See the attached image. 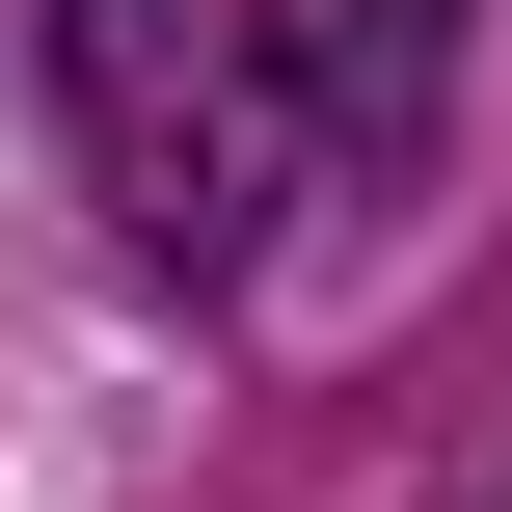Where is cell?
<instances>
[{
  "label": "cell",
  "mask_w": 512,
  "mask_h": 512,
  "mask_svg": "<svg viewBox=\"0 0 512 512\" xmlns=\"http://www.w3.org/2000/svg\"><path fill=\"white\" fill-rule=\"evenodd\" d=\"M54 135L162 270H243L297 189V54H270V0H54Z\"/></svg>",
  "instance_id": "cell-1"
},
{
  "label": "cell",
  "mask_w": 512,
  "mask_h": 512,
  "mask_svg": "<svg viewBox=\"0 0 512 512\" xmlns=\"http://www.w3.org/2000/svg\"><path fill=\"white\" fill-rule=\"evenodd\" d=\"M270 54H297V162H432L459 108V0H270Z\"/></svg>",
  "instance_id": "cell-2"
}]
</instances>
